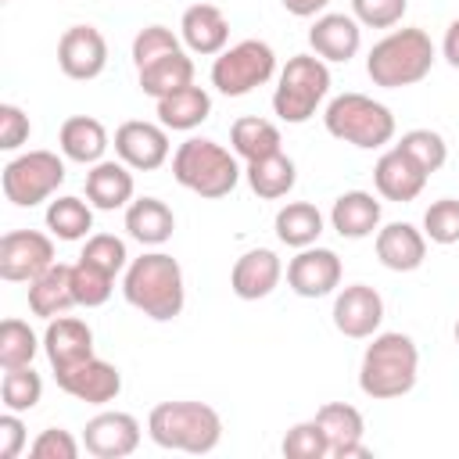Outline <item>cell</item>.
<instances>
[{"mask_svg": "<svg viewBox=\"0 0 459 459\" xmlns=\"http://www.w3.org/2000/svg\"><path fill=\"white\" fill-rule=\"evenodd\" d=\"M57 65L68 79H97L108 68V39L93 25H72L57 39Z\"/></svg>", "mask_w": 459, "mask_h": 459, "instance_id": "obj_12", "label": "cell"}, {"mask_svg": "<svg viewBox=\"0 0 459 459\" xmlns=\"http://www.w3.org/2000/svg\"><path fill=\"white\" fill-rule=\"evenodd\" d=\"M133 172L126 161H97L86 172V201L100 212L126 208L133 201Z\"/></svg>", "mask_w": 459, "mask_h": 459, "instance_id": "obj_24", "label": "cell"}, {"mask_svg": "<svg viewBox=\"0 0 459 459\" xmlns=\"http://www.w3.org/2000/svg\"><path fill=\"white\" fill-rule=\"evenodd\" d=\"M36 351H39V341H36L29 323H22V319H4L0 323V366L4 369L32 366Z\"/></svg>", "mask_w": 459, "mask_h": 459, "instance_id": "obj_37", "label": "cell"}, {"mask_svg": "<svg viewBox=\"0 0 459 459\" xmlns=\"http://www.w3.org/2000/svg\"><path fill=\"white\" fill-rule=\"evenodd\" d=\"M316 420L330 441V455L333 459H351V455H373L366 445H362V434H366V423H362V412L348 402H326L316 409Z\"/></svg>", "mask_w": 459, "mask_h": 459, "instance_id": "obj_18", "label": "cell"}, {"mask_svg": "<svg viewBox=\"0 0 459 459\" xmlns=\"http://www.w3.org/2000/svg\"><path fill=\"white\" fill-rule=\"evenodd\" d=\"M434 57H437L434 43L423 29H394L380 43H373L366 57V75L373 79V86H384V90L416 86L430 75Z\"/></svg>", "mask_w": 459, "mask_h": 459, "instance_id": "obj_3", "label": "cell"}, {"mask_svg": "<svg viewBox=\"0 0 459 459\" xmlns=\"http://www.w3.org/2000/svg\"><path fill=\"white\" fill-rule=\"evenodd\" d=\"M176 50H183V47H179V36H176L172 29H165V25H147V29H140L136 39H133V65L143 68V65H151V61H158V57H165V54H176Z\"/></svg>", "mask_w": 459, "mask_h": 459, "instance_id": "obj_41", "label": "cell"}, {"mask_svg": "<svg viewBox=\"0 0 459 459\" xmlns=\"http://www.w3.org/2000/svg\"><path fill=\"white\" fill-rule=\"evenodd\" d=\"M136 75H140V90L147 97L161 100V97H169V93H176V90L194 82V61L183 50H176V54H165V57L136 68Z\"/></svg>", "mask_w": 459, "mask_h": 459, "instance_id": "obj_30", "label": "cell"}, {"mask_svg": "<svg viewBox=\"0 0 459 459\" xmlns=\"http://www.w3.org/2000/svg\"><path fill=\"white\" fill-rule=\"evenodd\" d=\"M230 143L233 151L244 158V161H258V158H269L276 151H283L280 143V129L269 122V118H258V115H244L233 122L230 129Z\"/></svg>", "mask_w": 459, "mask_h": 459, "instance_id": "obj_32", "label": "cell"}, {"mask_svg": "<svg viewBox=\"0 0 459 459\" xmlns=\"http://www.w3.org/2000/svg\"><path fill=\"white\" fill-rule=\"evenodd\" d=\"M115 154H118V161H126L136 172H154L169 158V133H165V126L140 122V118L122 122L115 129Z\"/></svg>", "mask_w": 459, "mask_h": 459, "instance_id": "obj_13", "label": "cell"}, {"mask_svg": "<svg viewBox=\"0 0 459 459\" xmlns=\"http://www.w3.org/2000/svg\"><path fill=\"white\" fill-rule=\"evenodd\" d=\"M43 351L54 369H68L93 355V330L75 316H54L43 330Z\"/></svg>", "mask_w": 459, "mask_h": 459, "instance_id": "obj_20", "label": "cell"}, {"mask_svg": "<svg viewBox=\"0 0 459 459\" xmlns=\"http://www.w3.org/2000/svg\"><path fill=\"white\" fill-rule=\"evenodd\" d=\"M308 47L323 61H351L362 47V29L355 14H319L316 25L308 29Z\"/></svg>", "mask_w": 459, "mask_h": 459, "instance_id": "obj_22", "label": "cell"}, {"mask_svg": "<svg viewBox=\"0 0 459 459\" xmlns=\"http://www.w3.org/2000/svg\"><path fill=\"white\" fill-rule=\"evenodd\" d=\"M29 455L32 459H75L79 455V441L68 430H61V427H47L29 445Z\"/></svg>", "mask_w": 459, "mask_h": 459, "instance_id": "obj_44", "label": "cell"}, {"mask_svg": "<svg viewBox=\"0 0 459 459\" xmlns=\"http://www.w3.org/2000/svg\"><path fill=\"white\" fill-rule=\"evenodd\" d=\"M0 398H4V409L11 412H29L39 405L43 398V380L32 366H18V369H4V380H0Z\"/></svg>", "mask_w": 459, "mask_h": 459, "instance_id": "obj_35", "label": "cell"}, {"mask_svg": "<svg viewBox=\"0 0 459 459\" xmlns=\"http://www.w3.org/2000/svg\"><path fill=\"white\" fill-rule=\"evenodd\" d=\"M416 377H420L416 341L402 330L373 333V341L362 351V366H359L362 394L373 398V402H391V398L409 394L416 387Z\"/></svg>", "mask_w": 459, "mask_h": 459, "instance_id": "obj_2", "label": "cell"}, {"mask_svg": "<svg viewBox=\"0 0 459 459\" xmlns=\"http://www.w3.org/2000/svg\"><path fill=\"white\" fill-rule=\"evenodd\" d=\"M323 122H326V133L351 143V147H362V151H373V147H384L391 143L394 136V115L387 104L366 97V93H341L326 104L323 111Z\"/></svg>", "mask_w": 459, "mask_h": 459, "instance_id": "obj_6", "label": "cell"}, {"mask_svg": "<svg viewBox=\"0 0 459 459\" xmlns=\"http://www.w3.org/2000/svg\"><path fill=\"white\" fill-rule=\"evenodd\" d=\"M452 333H455V344H459V319H455V330Z\"/></svg>", "mask_w": 459, "mask_h": 459, "instance_id": "obj_49", "label": "cell"}, {"mask_svg": "<svg viewBox=\"0 0 459 459\" xmlns=\"http://www.w3.org/2000/svg\"><path fill=\"white\" fill-rule=\"evenodd\" d=\"M377 258L391 273H412L427 258V237L412 222H387L377 230Z\"/></svg>", "mask_w": 459, "mask_h": 459, "instance_id": "obj_23", "label": "cell"}, {"mask_svg": "<svg viewBox=\"0 0 459 459\" xmlns=\"http://www.w3.org/2000/svg\"><path fill=\"white\" fill-rule=\"evenodd\" d=\"M409 11V0H351V14L366 29H391Z\"/></svg>", "mask_w": 459, "mask_h": 459, "instance_id": "obj_43", "label": "cell"}, {"mask_svg": "<svg viewBox=\"0 0 459 459\" xmlns=\"http://www.w3.org/2000/svg\"><path fill=\"white\" fill-rule=\"evenodd\" d=\"M326 93H330L326 61L312 57V54H294L280 72V82H276V93H273V111L283 122L301 126L316 115V108L323 104Z\"/></svg>", "mask_w": 459, "mask_h": 459, "instance_id": "obj_7", "label": "cell"}, {"mask_svg": "<svg viewBox=\"0 0 459 459\" xmlns=\"http://www.w3.org/2000/svg\"><path fill=\"white\" fill-rule=\"evenodd\" d=\"M47 230L57 240H82L93 230V204L82 197H57L47 208Z\"/></svg>", "mask_w": 459, "mask_h": 459, "instance_id": "obj_34", "label": "cell"}, {"mask_svg": "<svg viewBox=\"0 0 459 459\" xmlns=\"http://www.w3.org/2000/svg\"><path fill=\"white\" fill-rule=\"evenodd\" d=\"M172 176L190 194L215 201V197L233 194V186L240 183V165L222 143L204 140V136H190L172 154Z\"/></svg>", "mask_w": 459, "mask_h": 459, "instance_id": "obj_5", "label": "cell"}, {"mask_svg": "<svg viewBox=\"0 0 459 459\" xmlns=\"http://www.w3.org/2000/svg\"><path fill=\"white\" fill-rule=\"evenodd\" d=\"M280 4H283V11L294 14V18H312V14H319L330 0H280Z\"/></svg>", "mask_w": 459, "mask_h": 459, "instance_id": "obj_48", "label": "cell"}, {"mask_svg": "<svg viewBox=\"0 0 459 459\" xmlns=\"http://www.w3.org/2000/svg\"><path fill=\"white\" fill-rule=\"evenodd\" d=\"M323 233V212L308 201H290L276 212V237L287 247H312Z\"/></svg>", "mask_w": 459, "mask_h": 459, "instance_id": "obj_33", "label": "cell"}, {"mask_svg": "<svg viewBox=\"0 0 459 459\" xmlns=\"http://www.w3.org/2000/svg\"><path fill=\"white\" fill-rule=\"evenodd\" d=\"M147 434L161 448L204 455L222 441V420L204 402H161L147 416Z\"/></svg>", "mask_w": 459, "mask_h": 459, "instance_id": "obj_4", "label": "cell"}, {"mask_svg": "<svg viewBox=\"0 0 459 459\" xmlns=\"http://www.w3.org/2000/svg\"><path fill=\"white\" fill-rule=\"evenodd\" d=\"M32 126L18 104H0V151H18L29 140Z\"/></svg>", "mask_w": 459, "mask_h": 459, "instance_id": "obj_45", "label": "cell"}, {"mask_svg": "<svg viewBox=\"0 0 459 459\" xmlns=\"http://www.w3.org/2000/svg\"><path fill=\"white\" fill-rule=\"evenodd\" d=\"M54 265V240L39 230H11L0 237V276L11 283H32Z\"/></svg>", "mask_w": 459, "mask_h": 459, "instance_id": "obj_10", "label": "cell"}, {"mask_svg": "<svg viewBox=\"0 0 459 459\" xmlns=\"http://www.w3.org/2000/svg\"><path fill=\"white\" fill-rule=\"evenodd\" d=\"M25 448V423L22 412H4L0 416V459H18Z\"/></svg>", "mask_w": 459, "mask_h": 459, "instance_id": "obj_46", "label": "cell"}, {"mask_svg": "<svg viewBox=\"0 0 459 459\" xmlns=\"http://www.w3.org/2000/svg\"><path fill=\"white\" fill-rule=\"evenodd\" d=\"M82 258H90L93 265L108 269L111 276H118V273L129 265V255H126V240H122V237H115V233H93V237H86Z\"/></svg>", "mask_w": 459, "mask_h": 459, "instance_id": "obj_42", "label": "cell"}, {"mask_svg": "<svg viewBox=\"0 0 459 459\" xmlns=\"http://www.w3.org/2000/svg\"><path fill=\"white\" fill-rule=\"evenodd\" d=\"M276 75V54L265 39H240L222 50L212 65V86L226 97H244L255 86H265Z\"/></svg>", "mask_w": 459, "mask_h": 459, "instance_id": "obj_8", "label": "cell"}, {"mask_svg": "<svg viewBox=\"0 0 459 459\" xmlns=\"http://www.w3.org/2000/svg\"><path fill=\"white\" fill-rule=\"evenodd\" d=\"M283 276V265L276 258V251L269 247H255V251H244L237 262H233V273H230V287L240 301H258V298H269L276 290Z\"/></svg>", "mask_w": 459, "mask_h": 459, "instance_id": "obj_19", "label": "cell"}, {"mask_svg": "<svg viewBox=\"0 0 459 459\" xmlns=\"http://www.w3.org/2000/svg\"><path fill=\"white\" fill-rule=\"evenodd\" d=\"M384 323V298L369 287V283H351L337 294L333 301V326L351 337V341H366L380 330Z\"/></svg>", "mask_w": 459, "mask_h": 459, "instance_id": "obj_16", "label": "cell"}, {"mask_svg": "<svg viewBox=\"0 0 459 459\" xmlns=\"http://www.w3.org/2000/svg\"><path fill=\"white\" fill-rule=\"evenodd\" d=\"M280 448H283L287 459H323V455H330V441H326V434H323V427H319L316 416L305 420V423H294L283 434V445Z\"/></svg>", "mask_w": 459, "mask_h": 459, "instance_id": "obj_39", "label": "cell"}, {"mask_svg": "<svg viewBox=\"0 0 459 459\" xmlns=\"http://www.w3.org/2000/svg\"><path fill=\"white\" fill-rule=\"evenodd\" d=\"M373 183H377V194L384 197V201H398V204H405V201H416L420 194H423V186H427V172L394 143L391 151H384L380 158H377V169H373Z\"/></svg>", "mask_w": 459, "mask_h": 459, "instance_id": "obj_17", "label": "cell"}, {"mask_svg": "<svg viewBox=\"0 0 459 459\" xmlns=\"http://www.w3.org/2000/svg\"><path fill=\"white\" fill-rule=\"evenodd\" d=\"M140 445V423L129 412H97L82 427V448L97 459H126Z\"/></svg>", "mask_w": 459, "mask_h": 459, "instance_id": "obj_15", "label": "cell"}, {"mask_svg": "<svg viewBox=\"0 0 459 459\" xmlns=\"http://www.w3.org/2000/svg\"><path fill=\"white\" fill-rule=\"evenodd\" d=\"M330 226L348 237V240H362V237H373L377 226H380V201L366 190H348L333 201L330 208Z\"/></svg>", "mask_w": 459, "mask_h": 459, "instance_id": "obj_25", "label": "cell"}, {"mask_svg": "<svg viewBox=\"0 0 459 459\" xmlns=\"http://www.w3.org/2000/svg\"><path fill=\"white\" fill-rule=\"evenodd\" d=\"M4 197L18 208H32L47 201L65 183V161L54 151H25L4 165Z\"/></svg>", "mask_w": 459, "mask_h": 459, "instance_id": "obj_9", "label": "cell"}, {"mask_svg": "<svg viewBox=\"0 0 459 459\" xmlns=\"http://www.w3.org/2000/svg\"><path fill=\"white\" fill-rule=\"evenodd\" d=\"M208 115H212V97H208V90H201L194 82L158 100V122L165 129H176V133L197 129Z\"/></svg>", "mask_w": 459, "mask_h": 459, "instance_id": "obj_29", "label": "cell"}, {"mask_svg": "<svg viewBox=\"0 0 459 459\" xmlns=\"http://www.w3.org/2000/svg\"><path fill=\"white\" fill-rule=\"evenodd\" d=\"M54 380L65 394H72L86 405H108L122 391V373L111 362L97 359V355H90V359H82L68 369H54Z\"/></svg>", "mask_w": 459, "mask_h": 459, "instance_id": "obj_11", "label": "cell"}, {"mask_svg": "<svg viewBox=\"0 0 459 459\" xmlns=\"http://www.w3.org/2000/svg\"><path fill=\"white\" fill-rule=\"evenodd\" d=\"M244 176H247V186L265 201L287 197L294 190V183H298V169L283 151H276L269 158H258V161H247Z\"/></svg>", "mask_w": 459, "mask_h": 459, "instance_id": "obj_31", "label": "cell"}, {"mask_svg": "<svg viewBox=\"0 0 459 459\" xmlns=\"http://www.w3.org/2000/svg\"><path fill=\"white\" fill-rule=\"evenodd\" d=\"M398 147H402L427 176L437 172V169L448 161V143H445V136L434 133V129H409V133L398 140Z\"/></svg>", "mask_w": 459, "mask_h": 459, "instance_id": "obj_38", "label": "cell"}, {"mask_svg": "<svg viewBox=\"0 0 459 459\" xmlns=\"http://www.w3.org/2000/svg\"><path fill=\"white\" fill-rule=\"evenodd\" d=\"M72 290H75V305H86V308H97L111 298L115 290V276L100 265H93L90 258L79 255V262L72 265Z\"/></svg>", "mask_w": 459, "mask_h": 459, "instance_id": "obj_36", "label": "cell"}, {"mask_svg": "<svg viewBox=\"0 0 459 459\" xmlns=\"http://www.w3.org/2000/svg\"><path fill=\"white\" fill-rule=\"evenodd\" d=\"M57 143L68 161L97 165V161H104V151H108V129L90 115H72V118H65Z\"/></svg>", "mask_w": 459, "mask_h": 459, "instance_id": "obj_28", "label": "cell"}, {"mask_svg": "<svg viewBox=\"0 0 459 459\" xmlns=\"http://www.w3.org/2000/svg\"><path fill=\"white\" fill-rule=\"evenodd\" d=\"M75 305V290H72V265L54 262L47 273H39L29 283V308L39 319H54L65 316Z\"/></svg>", "mask_w": 459, "mask_h": 459, "instance_id": "obj_26", "label": "cell"}, {"mask_svg": "<svg viewBox=\"0 0 459 459\" xmlns=\"http://www.w3.org/2000/svg\"><path fill=\"white\" fill-rule=\"evenodd\" d=\"M441 54H445V61L452 65V68H459V18L445 29V39H441Z\"/></svg>", "mask_w": 459, "mask_h": 459, "instance_id": "obj_47", "label": "cell"}, {"mask_svg": "<svg viewBox=\"0 0 459 459\" xmlns=\"http://www.w3.org/2000/svg\"><path fill=\"white\" fill-rule=\"evenodd\" d=\"M122 294L126 301L143 312L147 319L169 323L183 312L186 305V287H183V269L172 255L165 251H147L126 265L122 276Z\"/></svg>", "mask_w": 459, "mask_h": 459, "instance_id": "obj_1", "label": "cell"}, {"mask_svg": "<svg viewBox=\"0 0 459 459\" xmlns=\"http://www.w3.org/2000/svg\"><path fill=\"white\" fill-rule=\"evenodd\" d=\"M423 237L434 244H459V201L441 197L423 212Z\"/></svg>", "mask_w": 459, "mask_h": 459, "instance_id": "obj_40", "label": "cell"}, {"mask_svg": "<svg viewBox=\"0 0 459 459\" xmlns=\"http://www.w3.org/2000/svg\"><path fill=\"white\" fill-rule=\"evenodd\" d=\"M126 230L143 247H158L172 237L176 215L161 197H136V201L126 204Z\"/></svg>", "mask_w": 459, "mask_h": 459, "instance_id": "obj_27", "label": "cell"}, {"mask_svg": "<svg viewBox=\"0 0 459 459\" xmlns=\"http://www.w3.org/2000/svg\"><path fill=\"white\" fill-rule=\"evenodd\" d=\"M341 283V258L330 247H301L287 262V287L298 298H326Z\"/></svg>", "mask_w": 459, "mask_h": 459, "instance_id": "obj_14", "label": "cell"}, {"mask_svg": "<svg viewBox=\"0 0 459 459\" xmlns=\"http://www.w3.org/2000/svg\"><path fill=\"white\" fill-rule=\"evenodd\" d=\"M179 36L194 54L219 57L230 43V22L215 4H194L179 18Z\"/></svg>", "mask_w": 459, "mask_h": 459, "instance_id": "obj_21", "label": "cell"}]
</instances>
